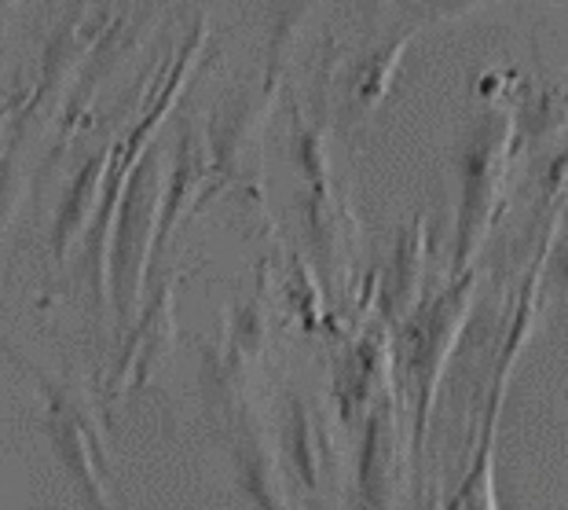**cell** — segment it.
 Here are the masks:
<instances>
[{"mask_svg": "<svg viewBox=\"0 0 568 510\" xmlns=\"http://www.w3.org/2000/svg\"><path fill=\"white\" fill-rule=\"evenodd\" d=\"M239 481H243V489L253 496V503L261 510H294L280 456L268 444L246 441L239 448Z\"/></svg>", "mask_w": 568, "mask_h": 510, "instance_id": "3957f363", "label": "cell"}, {"mask_svg": "<svg viewBox=\"0 0 568 510\" xmlns=\"http://www.w3.org/2000/svg\"><path fill=\"white\" fill-rule=\"evenodd\" d=\"M396 419L382 408L367 427L364 459H359V496L364 510H393L400 492V452H396Z\"/></svg>", "mask_w": 568, "mask_h": 510, "instance_id": "6da1fadb", "label": "cell"}, {"mask_svg": "<svg viewBox=\"0 0 568 510\" xmlns=\"http://www.w3.org/2000/svg\"><path fill=\"white\" fill-rule=\"evenodd\" d=\"M561 272H565V279H568V258H561Z\"/></svg>", "mask_w": 568, "mask_h": 510, "instance_id": "8992f818", "label": "cell"}, {"mask_svg": "<svg viewBox=\"0 0 568 510\" xmlns=\"http://www.w3.org/2000/svg\"><path fill=\"white\" fill-rule=\"evenodd\" d=\"M290 459H294V470L301 473V481H305L308 489H316L320 456H316V433H312L305 408H294V422H290Z\"/></svg>", "mask_w": 568, "mask_h": 510, "instance_id": "277c9868", "label": "cell"}, {"mask_svg": "<svg viewBox=\"0 0 568 510\" xmlns=\"http://www.w3.org/2000/svg\"><path fill=\"white\" fill-rule=\"evenodd\" d=\"M447 510H499L495 507V484H491V459L488 452H480V459L469 470V478L463 481V489L452 500Z\"/></svg>", "mask_w": 568, "mask_h": 510, "instance_id": "5b68a950", "label": "cell"}, {"mask_svg": "<svg viewBox=\"0 0 568 510\" xmlns=\"http://www.w3.org/2000/svg\"><path fill=\"white\" fill-rule=\"evenodd\" d=\"M52 437H55V448H59V456H63V463L78 478L81 492L89 496L92 510H114L111 489H106V478H103L100 448L92 444L84 422L78 416H70L67 408H55L52 411Z\"/></svg>", "mask_w": 568, "mask_h": 510, "instance_id": "7a4b0ae2", "label": "cell"}]
</instances>
